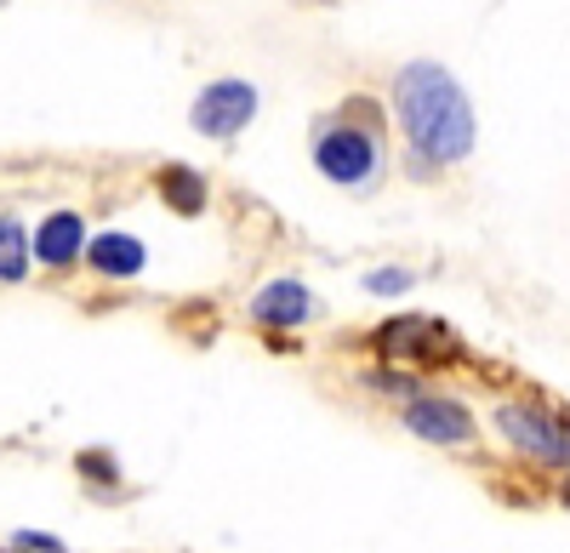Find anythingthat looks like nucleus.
Masks as SVG:
<instances>
[{
	"label": "nucleus",
	"mask_w": 570,
	"mask_h": 553,
	"mask_svg": "<svg viewBox=\"0 0 570 553\" xmlns=\"http://www.w3.org/2000/svg\"><path fill=\"white\" fill-rule=\"evenodd\" d=\"M405 428L428 445H468L473 440V417H468V405L445 399V394H422L405 405Z\"/></svg>",
	"instance_id": "nucleus-5"
},
{
	"label": "nucleus",
	"mask_w": 570,
	"mask_h": 553,
	"mask_svg": "<svg viewBox=\"0 0 570 553\" xmlns=\"http://www.w3.org/2000/svg\"><path fill=\"white\" fill-rule=\"evenodd\" d=\"M7 553H63V542L58 536H40V531H18L7 542Z\"/></svg>",
	"instance_id": "nucleus-13"
},
{
	"label": "nucleus",
	"mask_w": 570,
	"mask_h": 553,
	"mask_svg": "<svg viewBox=\"0 0 570 553\" xmlns=\"http://www.w3.org/2000/svg\"><path fill=\"white\" fill-rule=\"evenodd\" d=\"M160 189H166V200H177L183 211H200V206H206V182L188 171V166H171V171L160 177Z\"/></svg>",
	"instance_id": "nucleus-11"
},
{
	"label": "nucleus",
	"mask_w": 570,
	"mask_h": 553,
	"mask_svg": "<svg viewBox=\"0 0 570 553\" xmlns=\"http://www.w3.org/2000/svg\"><path fill=\"white\" fill-rule=\"evenodd\" d=\"M376 160H383V149H376V131L365 126H325L314 137V166L343 189H365L376 177Z\"/></svg>",
	"instance_id": "nucleus-2"
},
{
	"label": "nucleus",
	"mask_w": 570,
	"mask_h": 553,
	"mask_svg": "<svg viewBox=\"0 0 570 553\" xmlns=\"http://www.w3.org/2000/svg\"><path fill=\"white\" fill-rule=\"evenodd\" d=\"M252 314L263 319V326H303V319L314 314V297L297 280H274L252 297Z\"/></svg>",
	"instance_id": "nucleus-8"
},
{
	"label": "nucleus",
	"mask_w": 570,
	"mask_h": 553,
	"mask_svg": "<svg viewBox=\"0 0 570 553\" xmlns=\"http://www.w3.org/2000/svg\"><path fill=\"white\" fill-rule=\"evenodd\" d=\"M29 274V235L18 217H0V280H23Z\"/></svg>",
	"instance_id": "nucleus-10"
},
{
	"label": "nucleus",
	"mask_w": 570,
	"mask_h": 553,
	"mask_svg": "<svg viewBox=\"0 0 570 553\" xmlns=\"http://www.w3.org/2000/svg\"><path fill=\"white\" fill-rule=\"evenodd\" d=\"M252 115H257V86L217 80V86L200 91V103H195V115H188V120H195L200 137H234V131L252 126Z\"/></svg>",
	"instance_id": "nucleus-3"
},
{
	"label": "nucleus",
	"mask_w": 570,
	"mask_h": 553,
	"mask_svg": "<svg viewBox=\"0 0 570 553\" xmlns=\"http://www.w3.org/2000/svg\"><path fill=\"white\" fill-rule=\"evenodd\" d=\"M451 332L434 326V319H394V326H383V354L389 359H416V365H440L451 354Z\"/></svg>",
	"instance_id": "nucleus-6"
},
{
	"label": "nucleus",
	"mask_w": 570,
	"mask_h": 553,
	"mask_svg": "<svg viewBox=\"0 0 570 553\" xmlns=\"http://www.w3.org/2000/svg\"><path fill=\"white\" fill-rule=\"evenodd\" d=\"M80 240H86V223H80V211H52V217H46V223L35 228L29 251H35L40 263L63 268V263H75V257H80Z\"/></svg>",
	"instance_id": "nucleus-7"
},
{
	"label": "nucleus",
	"mask_w": 570,
	"mask_h": 553,
	"mask_svg": "<svg viewBox=\"0 0 570 553\" xmlns=\"http://www.w3.org/2000/svg\"><path fill=\"white\" fill-rule=\"evenodd\" d=\"M564 502H570V485H564Z\"/></svg>",
	"instance_id": "nucleus-14"
},
{
	"label": "nucleus",
	"mask_w": 570,
	"mask_h": 553,
	"mask_svg": "<svg viewBox=\"0 0 570 553\" xmlns=\"http://www.w3.org/2000/svg\"><path fill=\"white\" fill-rule=\"evenodd\" d=\"M394 109H400V131L405 144L434 160V166H456L473 155V109L468 91L456 86V75L434 58H416L394 75Z\"/></svg>",
	"instance_id": "nucleus-1"
},
{
	"label": "nucleus",
	"mask_w": 570,
	"mask_h": 553,
	"mask_svg": "<svg viewBox=\"0 0 570 553\" xmlns=\"http://www.w3.org/2000/svg\"><path fill=\"white\" fill-rule=\"evenodd\" d=\"M497 428L525 456H537V463H570V434L559 423H548L537 405H502L497 411Z\"/></svg>",
	"instance_id": "nucleus-4"
},
{
	"label": "nucleus",
	"mask_w": 570,
	"mask_h": 553,
	"mask_svg": "<svg viewBox=\"0 0 570 553\" xmlns=\"http://www.w3.org/2000/svg\"><path fill=\"white\" fill-rule=\"evenodd\" d=\"M86 263L109 274V280H131V274L142 268V240L131 235H98V240H86Z\"/></svg>",
	"instance_id": "nucleus-9"
},
{
	"label": "nucleus",
	"mask_w": 570,
	"mask_h": 553,
	"mask_svg": "<svg viewBox=\"0 0 570 553\" xmlns=\"http://www.w3.org/2000/svg\"><path fill=\"white\" fill-rule=\"evenodd\" d=\"M376 297H394V292H411V268H376L371 280H365Z\"/></svg>",
	"instance_id": "nucleus-12"
}]
</instances>
